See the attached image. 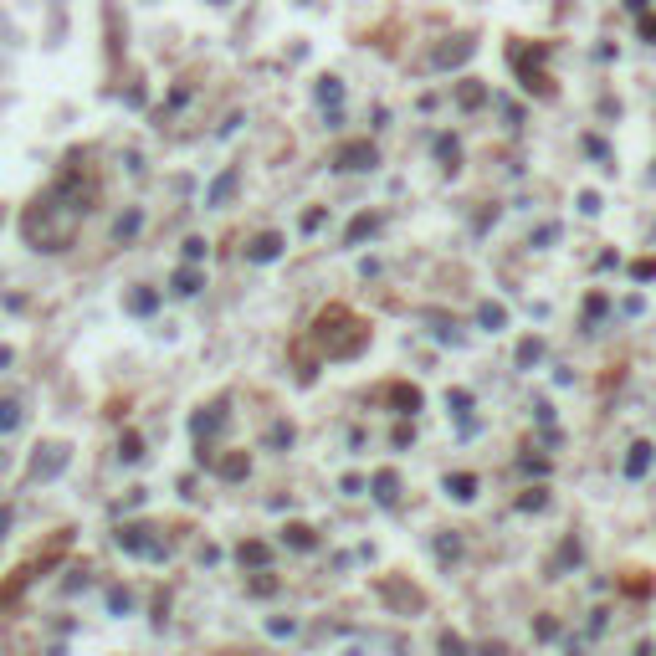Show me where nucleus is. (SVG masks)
<instances>
[{"label": "nucleus", "instance_id": "412c9836", "mask_svg": "<svg viewBox=\"0 0 656 656\" xmlns=\"http://www.w3.org/2000/svg\"><path fill=\"white\" fill-rule=\"evenodd\" d=\"M636 277H656V261L646 256V261H636Z\"/></svg>", "mask_w": 656, "mask_h": 656}, {"label": "nucleus", "instance_id": "4be33fe9", "mask_svg": "<svg viewBox=\"0 0 656 656\" xmlns=\"http://www.w3.org/2000/svg\"><path fill=\"white\" fill-rule=\"evenodd\" d=\"M441 651H446V656H462V641H456V636H446V641H441Z\"/></svg>", "mask_w": 656, "mask_h": 656}, {"label": "nucleus", "instance_id": "7ed1b4c3", "mask_svg": "<svg viewBox=\"0 0 656 656\" xmlns=\"http://www.w3.org/2000/svg\"><path fill=\"white\" fill-rule=\"evenodd\" d=\"M472 47H477L472 36H451L446 47H441V52L431 57V62H436V67H456V62H467V57H472Z\"/></svg>", "mask_w": 656, "mask_h": 656}, {"label": "nucleus", "instance_id": "6e6552de", "mask_svg": "<svg viewBox=\"0 0 656 656\" xmlns=\"http://www.w3.org/2000/svg\"><path fill=\"white\" fill-rule=\"evenodd\" d=\"M446 487H451V497H462V502H467V497H477V477H467V472H456V477H451Z\"/></svg>", "mask_w": 656, "mask_h": 656}, {"label": "nucleus", "instance_id": "aec40b11", "mask_svg": "<svg viewBox=\"0 0 656 656\" xmlns=\"http://www.w3.org/2000/svg\"><path fill=\"white\" fill-rule=\"evenodd\" d=\"M242 559H251V564H261V559H267V549H261V543H247V549H242Z\"/></svg>", "mask_w": 656, "mask_h": 656}, {"label": "nucleus", "instance_id": "dca6fc26", "mask_svg": "<svg viewBox=\"0 0 656 656\" xmlns=\"http://www.w3.org/2000/svg\"><path fill=\"white\" fill-rule=\"evenodd\" d=\"M134 231H139V210H134V215H123V221H118V242H128Z\"/></svg>", "mask_w": 656, "mask_h": 656}, {"label": "nucleus", "instance_id": "6ab92c4d", "mask_svg": "<svg viewBox=\"0 0 656 656\" xmlns=\"http://www.w3.org/2000/svg\"><path fill=\"white\" fill-rule=\"evenodd\" d=\"M436 149H441V159H446V169H456V144H451V139H441V144H436Z\"/></svg>", "mask_w": 656, "mask_h": 656}, {"label": "nucleus", "instance_id": "0eeeda50", "mask_svg": "<svg viewBox=\"0 0 656 656\" xmlns=\"http://www.w3.org/2000/svg\"><path fill=\"white\" fill-rule=\"evenodd\" d=\"M174 293H180V298H190V293H200V272H195V267H185V272H174Z\"/></svg>", "mask_w": 656, "mask_h": 656}, {"label": "nucleus", "instance_id": "a211bd4d", "mask_svg": "<svg viewBox=\"0 0 656 656\" xmlns=\"http://www.w3.org/2000/svg\"><path fill=\"white\" fill-rule=\"evenodd\" d=\"M482 323L487 328H502V308H497V302H487V308H482Z\"/></svg>", "mask_w": 656, "mask_h": 656}, {"label": "nucleus", "instance_id": "9d476101", "mask_svg": "<svg viewBox=\"0 0 656 656\" xmlns=\"http://www.w3.org/2000/svg\"><path fill=\"white\" fill-rule=\"evenodd\" d=\"M154 302H159L154 293H149V288H139L134 298H128V308H134V313H149V308H154Z\"/></svg>", "mask_w": 656, "mask_h": 656}, {"label": "nucleus", "instance_id": "5701e85b", "mask_svg": "<svg viewBox=\"0 0 656 656\" xmlns=\"http://www.w3.org/2000/svg\"><path fill=\"white\" fill-rule=\"evenodd\" d=\"M641 31H646V36L656 41V16H646V21H641Z\"/></svg>", "mask_w": 656, "mask_h": 656}, {"label": "nucleus", "instance_id": "f3484780", "mask_svg": "<svg viewBox=\"0 0 656 656\" xmlns=\"http://www.w3.org/2000/svg\"><path fill=\"white\" fill-rule=\"evenodd\" d=\"M205 256V242H200V236H190V242H185V261H200Z\"/></svg>", "mask_w": 656, "mask_h": 656}, {"label": "nucleus", "instance_id": "423d86ee", "mask_svg": "<svg viewBox=\"0 0 656 656\" xmlns=\"http://www.w3.org/2000/svg\"><path fill=\"white\" fill-rule=\"evenodd\" d=\"M231 190H236V169H226L221 180L210 185V195H205V200H210V205H226V200H231Z\"/></svg>", "mask_w": 656, "mask_h": 656}, {"label": "nucleus", "instance_id": "f03ea898", "mask_svg": "<svg viewBox=\"0 0 656 656\" xmlns=\"http://www.w3.org/2000/svg\"><path fill=\"white\" fill-rule=\"evenodd\" d=\"M380 154H375V144L369 139H354V144H339V154H334V164L339 169H369Z\"/></svg>", "mask_w": 656, "mask_h": 656}, {"label": "nucleus", "instance_id": "20e7f679", "mask_svg": "<svg viewBox=\"0 0 656 656\" xmlns=\"http://www.w3.org/2000/svg\"><path fill=\"white\" fill-rule=\"evenodd\" d=\"M277 251H282V236H272V231H267V236H256V242H251V251H247V256H251V261H272Z\"/></svg>", "mask_w": 656, "mask_h": 656}, {"label": "nucleus", "instance_id": "1a4fd4ad", "mask_svg": "<svg viewBox=\"0 0 656 656\" xmlns=\"http://www.w3.org/2000/svg\"><path fill=\"white\" fill-rule=\"evenodd\" d=\"M456 98H462V108H477V103H487V87L482 82H462V93H456Z\"/></svg>", "mask_w": 656, "mask_h": 656}, {"label": "nucleus", "instance_id": "2eb2a0df", "mask_svg": "<svg viewBox=\"0 0 656 656\" xmlns=\"http://www.w3.org/2000/svg\"><path fill=\"white\" fill-rule=\"evenodd\" d=\"M21 421V410H16V400H6V405H0V431H11Z\"/></svg>", "mask_w": 656, "mask_h": 656}, {"label": "nucleus", "instance_id": "ddd939ff", "mask_svg": "<svg viewBox=\"0 0 656 656\" xmlns=\"http://www.w3.org/2000/svg\"><path fill=\"white\" fill-rule=\"evenodd\" d=\"M538 354H543V344H538V339H523V349H518V364H533Z\"/></svg>", "mask_w": 656, "mask_h": 656}, {"label": "nucleus", "instance_id": "f257e3e1", "mask_svg": "<svg viewBox=\"0 0 656 656\" xmlns=\"http://www.w3.org/2000/svg\"><path fill=\"white\" fill-rule=\"evenodd\" d=\"M538 57H543V47H533V52H528V47H508V62L518 67L523 87H528V93H538V98H549V93H554V82L538 72Z\"/></svg>", "mask_w": 656, "mask_h": 656}, {"label": "nucleus", "instance_id": "b1692460", "mask_svg": "<svg viewBox=\"0 0 656 656\" xmlns=\"http://www.w3.org/2000/svg\"><path fill=\"white\" fill-rule=\"evenodd\" d=\"M215 6H226V0H215Z\"/></svg>", "mask_w": 656, "mask_h": 656}, {"label": "nucleus", "instance_id": "39448f33", "mask_svg": "<svg viewBox=\"0 0 656 656\" xmlns=\"http://www.w3.org/2000/svg\"><path fill=\"white\" fill-rule=\"evenodd\" d=\"M646 467H651V441H636V446H630V456H626V472L641 477Z\"/></svg>", "mask_w": 656, "mask_h": 656}, {"label": "nucleus", "instance_id": "f8f14e48", "mask_svg": "<svg viewBox=\"0 0 656 656\" xmlns=\"http://www.w3.org/2000/svg\"><path fill=\"white\" fill-rule=\"evenodd\" d=\"M380 221H375V215H359V221L354 226H349V242H359V236H369V231H375Z\"/></svg>", "mask_w": 656, "mask_h": 656}, {"label": "nucleus", "instance_id": "4468645a", "mask_svg": "<svg viewBox=\"0 0 656 656\" xmlns=\"http://www.w3.org/2000/svg\"><path fill=\"white\" fill-rule=\"evenodd\" d=\"M375 487H380L385 502H395V472H380V477H375Z\"/></svg>", "mask_w": 656, "mask_h": 656}, {"label": "nucleus", "instance_id": "9b49d317", "mask_svg": "<svg viewBox=\"0 0 656 656\" xmlns=\"http://www.w3.org/2000/svg\"><path fill=\"white\" fill-rule=\"evenodd\" d=\"M318 98H323V103H339V98H344L339 77H323V82H318Z\"/></svg>", "mask_w": 656, "mask_h": 656}]
</instances>
